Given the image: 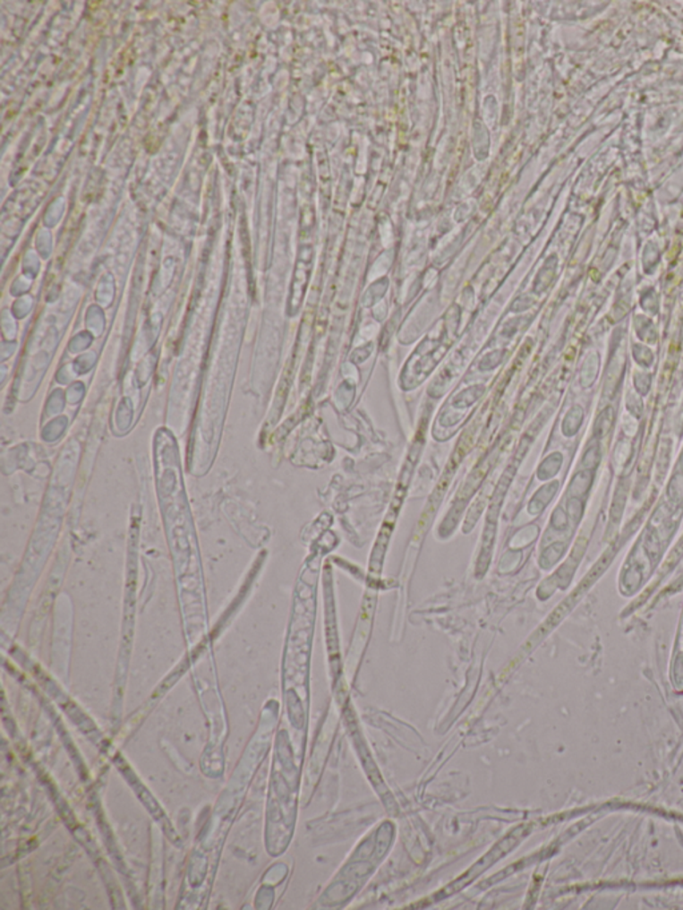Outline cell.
<instances>
[{
    "instance_id": "1",
    "label": "cell",
    "mask_w": 683,
    "mask_h": 910,
    "mask_svg": "<svg viewBox=\"0 0 683 910\" xmlns=\"http://www.w3.org/2000/svg\"><path fill=\"white\" fill-rule=\"evenodd\" d=\"M519 835H521V830H516V832H511L508 837L503 838V840L500 841L494 849H491V852L487 853V854L484 855L479 863H475V865L473 866V868L470 869L464 877L457 880V881L454 882V884H451L450 887L446 888V889L442 892L443 897H446V896L448 895H453L454 892H458V890H461L462 888L466 887V885L470 884V881H472L474 877L479 876L484 869L489 868V866H491L495 861L499 860V858L503 857L506 853L510 852V850L516 846V844L518 843L519 837H521Z\"/></svg>"
}]
</instances>
